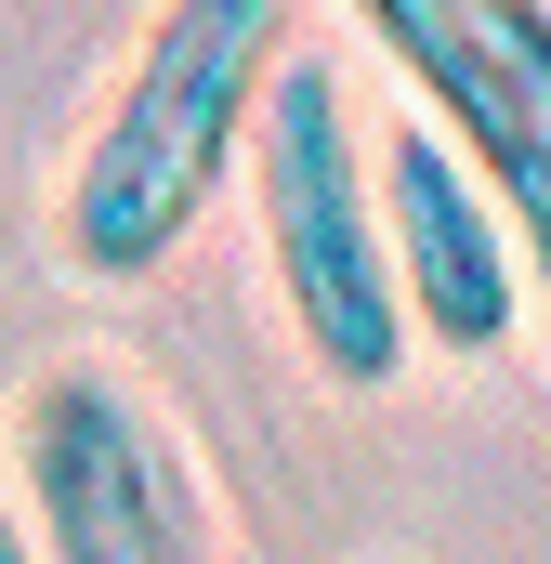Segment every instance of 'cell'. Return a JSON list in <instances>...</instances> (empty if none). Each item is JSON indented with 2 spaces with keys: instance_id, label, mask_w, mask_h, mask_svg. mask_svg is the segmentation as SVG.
<instances>
[{
  "instance_id": "1",
  "label": "cell",
  "mask_w": 551,
  "mask_h": 564,
  "mask_svg": "<svg viewBox=\"0 0 551 564\" xmlns=\"http://www.w3.org/2000/svg\"><path fill=\"white\" fill-rule=\"evenodd\" d=\"M289 26H302V0H158L144 13L119 93L93 106V132H79L66 184H53L66 276L144 289L210 224V197L250 171L263 93H276V66H289Z\"/></svg>"
},
{
  "instance_id": "2",
  "label": "cell",
  "mask_w": 551,
  "mask_h": 564,
  "mask_svg": "<svg viewBox=\"0 0 551 564\" xmlns=\"http://www.w3.org/2000/svg\"><path fill=\"white\" fill-rule=\"evenodd\" d=\"M250 224H263L276 315L328 394H381L420 355L395 302V237H381V158H355V93L328 53H289L250 132Z\"/></svg>"
},
{
  "instance_id": "3",
  "label": "cell",
  "mask_w": 551,
  "mask_h": 564,
  "mask_svg": "<svg viewBox=\"0 0 551 564\" xmlns=\"http://www.w3.org/2000/svg\"><path fill=\"white\" fill-rule=\"evenodd\" d=\"M0 446L40 564H224L210 473L119 355H40L13 381Z\"/></svg>"
},
{
  "instance_id": "4",
  "label": "cell",
  "mask_w": 551,
  "mask_h": 564,
  "mask_svg": "<svg viewBox=\"0 0 551 564\" xmlns=\"http://www.w3.org/2000/svg\"><path fill=\"white\" fill-rule=\"evenodd\" d=\"M355 26L395 53L420 119L460 144V171L526 237L551 328V0H355Z\"/></svg>"
},
{
  "instance_id": "5",
  "label": "cell",
  "mask_w": 551,
  "mask_h": 564,
  "mask_svg": "<svg viewBox=\"0 0 551 564\" xmlns=\"http://www.w3.org/2000/svg\"><path fill=\"white\" fill-rule=\"evenodd\" d=\"M381 237H395V302L433 355L486 368L526 315H539V276H526V237L499 224V197L460 171V144L408 119L381 144Z\"/></svg>"
},
{
  "instance_id": "6",
  "label": "cell",
  "mask_w": 551,
  "mask_h": 564,
  "mask_svg": "<svg viewBox=\"0 0 551 564\" xmlns=\"http://www.w3.org/2000/svg\"><path fill=\"white\" fill-rule=\"evenodd\" d=\"M0 564H40V539H26V512L0 499Z\"/></svg>"
}]
</instances>
